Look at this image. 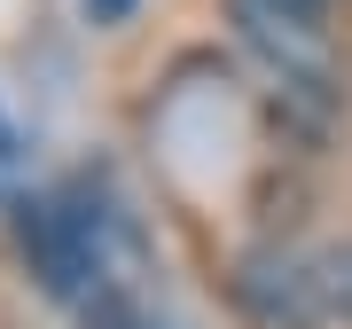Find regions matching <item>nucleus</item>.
Returning <instances> with one entry per match:
<instances>
[{
	"label": "nucleus",
	"mask_w": 352,
	"mask_h": 329,
	"mask_svg": "<svg viewBox=\"0 0 352 329\" xmlns=\"http://www.w3.org/2000/svg\"><path fill=\"white\" fill-rule=\"evenodd\" d=\"M235 306L258 329H321V290H314V259H289V251H243L235 259Z\"/></svg>",
	"instance_id": "1"
},
{
	"label": "nucleus",
	"mask_w": 352,
	"mask_h": 329,
	"mask_svg": "<svg viewBox=\"0 0 352 329\" xmlns=\"http://www.w3.org/2000/svg\"><path fill=\"white\" fill-rule=\"evenodd\" d=\"M227 16H235V32L266 55V71H274L282 94H329V47L314 39L305 16L266 8V0H227Z\"/></svg>",
	"instance_id": "2"
},
{
	"label": "nucleus",
	"mask_w": 352,
	"mask_h": 329,
	"mask_svg": "<svg viewBox=\"0 0 352 329\" xmlns=\"http://www.w3.org/2000/svg\"><path fill=\"white\" fill-rule=\"evenodd\" d=\"M314 290H321V314L337 329H352V235L314 251Z\"/></svg>",
	"instance_id": "3"
},
{
	"label": "nucleus",
	"mask_w": 352,
	"mask_h": 329,
	"mask_svg": "<svg viewBox=\"0 0 352 329\" xmlns=\"http://www.w3.org/2000/svg\"><path fill=\"white\" fill-rule=\"evenodd\" d=\"M126 16H133V0H87V24H102V32L126 24Z\"/></svg>",
	"instance_id": "4"
},
{
	"label": "nucleus",
	"mask_w": 352,
	"mask_h": 329,
	"mask_svg": "<svg viewBox=\"0 0 352 329\" xmlns=\"http://www.w3.org/2000/svg\"><path fill=\"white\" fill-rule=\"evenodd\" d=\"M266 8H289V16H305V24H321V16H329V0H266Z\"/></svg>",
	"instance_id": "5"
}]
</instances>
